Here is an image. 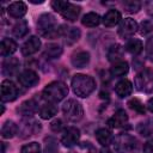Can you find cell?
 <instances>
[{"label": "cell", "mask_w": 153, "mask_h": 153, "mask_svg": "<svg viewBox=\"0 0 153 153\" xmlns=\"http://www.w3.org/2000/svg\"><path fill=\"white\" fill-rule=\"evenodd\" d=\"M26 10H27V7L23 1H14V2L10 4V6L7 7L8 14L13 18H22L26 13Z\"/></svg>", "instance_id": "19"}, {"label": "cell", "mask_w": 153, "mask_h": 153, "mask_svg": "<svg viewBox=\"0 0 153 153\" xmlns=\"http://www.w3.org/2000/svg\"><path fill=\"white\" fill-rule=\"evenodd\" d=\"M96 139H97V141L102 146L108 147L112 142L114 136H112V133H111L110 129H108V128H99L96 131Z\"/></svg>", "instance_id": "21"}, {"label": "cell", "mask_w": 153, "mask_h": 153, "mask_svg": "<svg viewBox=\"0 0 153 153\" xmlns=\"http://www.w3.org/2000/svg\"><path fill=\"white\" fill-rule=\"evenodd\" d=\"M19 90L11 80H4L1 82V99L2 102H13L18 97Z\"/></svg>", "instance_id": "8"}, {"label": "cell", "mask_w": 153, "mask_h": 153, "mask_svg": "<svg viewBox=\"0 0 153 153\" xmlns=\"http://www.w3.org/2000/svg\"><path fill=\"white\" fill-rule=\"evenodd\" d=\"M18 81L24 87H33L38 84L39 78L36 72L32 69H25L18 75Z\"/></svg>", "instance_id": "12"}, {"label": "cell", "mask_w": 153, "mask_h": 153, "mask_svg": "<svg viewBox=\"0 0 153 153\" xmlns=\"http://www.w3.org/2000/svg\"><path fill=\"white\" fill-rule=\"evenodd\" d=\"M22 153H41V146L38 142H30L22 147Z\"/></svg>", "instance_id": "37"}, {"label": "cell", "mask_w": 153, "mask_h": 153, "mask_svg": "<svg viewBox=\"0 0 153 153\" xmlns=\"http://www.w3.org/2000/svg\"><path fill=\"white\" fill-rule=\"evenodd\" d=\"M146 10H147V13L153 18V1L146 2Z\"/></svg>", "instance_id": "42"}, {"label": "cell", "mask_w": 153, "mask_h": 153, "mask_svg": "<svg viewBox=\"0 0 153 153\" xmlns=\"http://www.w3.org/2000/svg\"><path fill=\"white\" fill-rule=\"evenodd\" d=\"M51 7L60 13L65 19L74 22L76 20V18L80 14V6H76L75 4L68 2V1H60V0H55L51 1Z\"/></svg>", "instance_id": "4"}, {"label": "cell", "mask_w": 153, "mask_h": 153, "mask_svg": "<svg viewBox=\"0 0 153 153\" xmlns=\"http://www.w3.org/2000/svg\"><path fill=\"white\" fill-rule=\"evenodd\" d=\"M135 87L136 90L143 93L153 92V71L149 68L142 69L135 76Z\"/></svg>", "instance_id": "5"}, {"label": "cell", "mask_w": 153, "mask_h": 153, "mask_svg": "<svg viewBox=\"0 0 153 153\" xmlns=\"http://www.w3.org/2000/svg\"><path fill=\"white\" fill-rule=\"evenodd\" d=\"M146 56L149 61H153V36L146 42Z\"/></svg>", "instance_id": "39"}, {"label": "cell", "mask_w": 153, "mask_h": 153, "mask_svg": "<svg viewBox=\"0 0 153 153\" xmlns=\"http://www.w3.org/2000/svg\"><path fill=\"white\" fill-rule=\"evenodd\" d=\"M62 127H63V124H62V121H61L60 118L54 120V121L51 122V124H50V128H51L53 131H60V130L62 129Z\"/></svg>", "instance_id": "40"}, {"label": "cell", "mask_w": 153, "mask_h": 153, "mask_svg": "<svg viewBox=\"0 0 153 153\" xmlns=\"http://www.w3.org/2000/svg\"><path fill=\"white\" fill-rule=\"evenodd\" d=\"M123 8L126 12L128 13H136L139 12V10L141 8V2L137 0H127L122 4Z\"/></svg>", "instance_id": "34"}, {"label": "cell", "mask_w": 153, "mask_h": 153, "mask_svg": "<svg viewBox=\"0 0 153 153\" xmlns=\"http://www.w3.org/2000/svg\"><path fill=\"white\" fill-rule=\"evenodd\" d=\"M121 20V12L115 10V8H111L109 10L104 17H103V24L108 27H111V26H115L118 22Z\"/></svg>", "instance_id": "20"}, {"label": "cell", "mask_w": 153, "mask_h": 153, "mask_svg": "<svg viewBox=\"0 0 153 153\" xmlns=\"http://www.w3.org/2000/svg\"><path fill=\"white\" fill-rule=\"evenodd\" d=\"M68 94V86L62 81H53L42 91V97L49 103H59Z\"/></svg>", "instance_id": "3"}, {"label": "cell", "mask_w": 153, "mask_h": 153, "mask_svg": "<svg viewBox=\"0 0 153 153\" xmlns=\"http://www.w3.org/2000/svg\"><path fill=\"white\" fill-rule=\"evenodd\" d=\"M37 30L39 35L45 38H55L56 36H61V26L57 25L56 18L50 13L39 16L37 20Z\"/></svg>", "instance_id": "1"}, {"label": "cell", "mask_w": 153, "mask_h": 153, "mask_svg": "<svg viewBox=\"0 0 153 153\" xmlns=\"http://www.w3.org/2000/svg\"><path fill=\"white\" fill-rule=\"evenodd\" d=\"M128 122V115L124 110L120 109L117 110L109 120H108V124L111 128H121L123 126H126Z\"/></svg>", "instance_id": "15"}, {"label": "cell", "mask_w": 153, "mask_h": 153, "mask_svg": "<svg viewBox=\"0 0 153 153\" xmlns=\"http://www.w3.org/2000/svg\"><path fill=\"white\" fill-rule=\"evenodd\" d=\"M114 146L117 153H129L136 148V139L127 133H121L116 136Z\"/></svg>", "instance_id": "7"}, {"label": "cell", "mask_w": 153, "mask_h": 153, "mask_svg": "<svg viewBox=\"0 0 153 153\" xmlns=\"http://www.w3.org/2000/svg\"><path fill=\"white\" fill-rule=\"evenodd\" d=\"M72 88L76 96L86 98L96 90V81L90 75L75 74L72 78Z\"/></svg>", "instance_id": "2"}, {"label": "cell", "mask_w": 153, "mask_h": 153, "mask_svg": "<svg viewBox=\"0 0 153 153\" xmlns=\"http://www.w3.org/2000/svg\"><path fill=\"white\" fill-rule=\"evenodd\" d=\"M62 111H63L65 117L69 122H78L84 116V109H82L81 104L79 102H76L75 99H68L63 104Z\"/></svg>", "instance_id": "6"}, {"label": "cell", "mask_w": 153, "mask_h": 153, "mask_svg": "<svg viewBox=\"0 0 153 153\" xmlns=\"http://www.w3.org/2000/svg\"><path fill=\"white\" fill-rule=\"evenodd\" d=\"M72 153H96V148L90 142H82Z\"/></svg>", "instance_id": "36"}, {"label": "cell", "mask_w": 153, "mask_h": 153, "mask_svg": "<svg viewBox=\"0 0 153 153\" xmlns=\"http://www.w3.org/2000/svg\"><path fill=\"white\" fill-rule=\"evenodd\" d=\"M41 47V39L37 36H31L22 47V54L24 56H29L38 51Z\"/></svg>", "instance_id": "14"}, {"label": "cell", "mask_w": 153, "mask_h": 153, "mask_svg": "<svg viewBox=\"0 0 153 153\" xmlns=\"http://www.w3.org/2000/svg\"><path fill=\"white\" fill-rule=\"evenodd\" d=\"M100 153H111V151H110V149H109L108 147H104V148H102Z\"/></svg>", "instance_id": "44"}, {"label": "cell", "mask_w": 153, "mask_h": 153, "mask_svg": "<svg viewBox=\"0 0 153 153\" xmlns=\"http://www.w3.org/2000/svg\"><path fill=\"white\" fill-rule=\"evenodd\" d=\"M71 62L75 68H84L90 63V54L85 50L75 51L71 57Z\"/></svg>", "instance_id": "16"}, {"label": "cell", "mask_w": 153, "mask_h": 153, "mask_svg": "<svg viewBox=\"0 0 153 153\" xmlns=\"http://www.w3.org/2000/svg\"><path fill=\"white\" fill-rule=\"evenodd\" d=\"M115 92L120 98H126L131 94L133 92V84L128 79H123L117 82L115 87Z\"/></svg>", "instance_id": "18"}, {"label": "cell", "mask_w": 153, "mask_h": 153, "mask_svg": "<svg viewBox=\"0 0 153 153\" xmlns=\"http://www.w3.org/2000/svg\"><path fill=\"white\" fill-rule=\"evenodd\" d=\"M61 36L65 37V41L67 44H73L76 41H79L81 32L78 27H68V26L61 25Z\"/></svg>", "instance_id": "13"}, {"label": "cell", "mask_w": 153, "mask_h": 153, "mask_svg": "<svg viewBox=\"0 0 153 153\" xmlns=\"http://www.w3.org/2000/svg\"><path fill=\"white\" fill-rule=\"evenodd\" d=\"M41 130V124L35 120H23L19 127V134L22 137H29L37 134Z\"/></svg>", "instance_id": "10"}, {"label": "cell", "mask_w": 153, "mask_h": 153, "mask_svg": "<svg viewBox=\"0 0 153 153\" xmlns=\"http://www.w3.org/2000/svg\"><path fill=\"white\" fill-rule=\"evenodd\" d=\"M128 71H129V66H128V62L126 61L115 62L110 68V73L112 76H123L128 73Z\"/></svg>", "instance_id": "26"}, {"label": "cell", "mask_w": 153, "mask_h": 153, "mask_svg": "<svg viewBox=\"0 0 153 153\" xmlns=\"http://www.w3.org/2000/svg\"><path fill=\"white\" fill-rule=\"evenodd\" d=\"M27 31H29V26H27L26 20H19V22L13 26V29H12L13 35H14L16 37H18V38L24 37V36L27 33Z\"/></svg>", "instance_id": "31"}, {"label": "cell", "mask_w": 153, "mask_h": 153, "mask_svg": "<svg viewBox=\"0 0 153 153\" xmlns=\"http://www.w3.org/2000/svg\"><path fill=\"white\" fill-rule=\"evenodd\" d=\"M19 68V61L16 57L6 59L2 62V73L5 75H13Z\"/></svg>", "instance_id": "24"}, {"label": "cell", "mask_w": 153, "mask_h": 153, "mask_svg": "<svg viewBox=\"0 0 153 153\" xmlns=\"http://www.w3.org/2000/svg\"><path fill=\"white\" fill-rule=\"evenodd\" d=\"M136 129H137V131H139L141 135L148 136V135L153 134V122H151V121L141 122V123H139V126H137Z\"/></svg>", "instance_id": "35"}, {"label": "cell", "mask_w": 153, "mask_h": 153, "mask_svg": "<svg viewBox=\"0 0 153 153\" xmlns=\"http://www.w3.org/2000/svg\"><path fill=\"white\" fill-rule=\"evenodd\" d=\"M62 54V48L57 44H54V43H50V44H47L45 47V51H44V55L48 57V59H59Z\"/></svg>", "instance_id": "30"}, {"label": "cell", "mask_w": 153, "mask_h": 153, "mask_svg": "<svg viewBox=\"0 0 153 153\" xmlns=\"http://www.w3.org/2000/svg\"><path fill=\"white\" fill-rule=\"evenodd\" d=\"M137 23L131 18H124L118 26V35L122 38H130L137 31Z\"/></svg>", "instance_id": "9"}, {"label": "cell", "mask_w": 153, "mask_h": 153, "mask_svg": "<svg viewBox=\"0 0 153 153\" xmlns=\"http://www.w3.org/2000/svg\"><path fill=\"white\" fill-rule=\"evenodd\" d=\"M81 23L82 25L85 26H88V27H94L97 26L99 23H100V16L96 12H90V13H86L82 19H81Z\"/></svg>", "instance_id": "28"}, {"label": "cell", "mask_w": 153, "mask_h": 153, "mask_svg": "<svg viewBox=\"0 0 153 153\" xmlns=\"http://www.w3.org/2000/svg\"><path fill=\"white\" fill-rule=\"evenodd\" d=\"M44 153H60L56 139H54L51 136L45 137V140H44Z\"/></svg>", "instance_id": "32"}, {"label": "cell", "mask_w": 153, "mask_h": 153, "mask_svg": "<svg viewBox=\"0 0 153 153\" xmlns=\"http://www.w3.org/2000/svg\"><path fill=\"white\" fill-rule=\"evenodd\" d=\"M17 43L11 39V38H2L1 41V48H0V53H1V56L2 57H6V56H10L12 55L16 50H17Z\"/></svg>", "instance_id": "23"}, {"label": "cell", "mask_w": 153, "mask_h": 153, "mask_svg": "<svg viewBox=\"0 0 153 153\" xmlns=\"http://www.w3.org/2000/svg\"><path fill=\"white\" fill-rule=\"evenodd\" d=\"M128 106H129L131 110H134L135 112L140 114V115H145V114H146V108H145L143 103H142L140 99H137V98H131V99L128 102Z\"/></svg>", "instance_id": "33"}, {"label": "cell", "mask_w": 153, "mask_h": 153, "mask_svg": "<svg viewBox=\"0 0 153 153\" xmlns=\"http://www.w3.org/2000/svg\"><path fill=\"white\" fill-rule=\"evenodd\" d=\"M19 130V127L11 120L6 121L1 127V136L4 139H11L13 137Z\"/></svg>", "instance_id": "22"}, {"label": "cell", "mask_w": 153, "mask_h": 153, "mask_svg": "<svg viewBox=\"0 0 153 153\" xmlns=\"http://www.w3.org/2000/svg\"><path fill=\"white\" fill-rule=\"evenodd\" d=\"M38 109V103L35 100V99H29V100H25L23 102L18 108H17V111L22 115V116H32Z\"/></svg>", "instance_id": "17"}, {"label": "cell", "mask_w": 153, "mask_h": 153, "mask_svg": "<svg viewBox=\"0 0 153 153\" xmlns=\"http://www.w3.org/2000/svg\"><path fill=\"white\" fill-rule=\"evenodd\" d=\"M106 56H108V60L111 61V62H118V61H121V59L123 56V48H122V45H120V44H112L109 48Z\"/></svg>", "instance_id": "25"}, {"label": "cell", "mask_w": 153, "mask_h": 153, "mask_svg": "<svg viewBox=\"0 0 153 153\" xmlns=\"http://www.w3.org/2000/svg\"><path fill=\"white\" fill-rule=\"evenodd\" d=\"M143 153H153V139L147 141L143 146Z\"/></svg>", "instance_id": "41"}, {"label": "cell", "mask_w": 153, "mask_h": 153, "mask_svg": "<svg viewBox=\"0 0 153 153\" xmlns=\"http://www.w3.org/2000/svg\"><path fill=\"white\" fill-rule=\"evenodd\" d=\"M79 139H80V130L76 127H68L65 129L61 136V142L66 147H73L74 145L78 143Z\"/></svg>", "instance_id": "11"}, {"label": "cell", "mask_w": 153, "mask_h": 153, "mask_svg": "<svg viewBox=\"0 0 153 153\" xmlns=\"http://www.w3.org/2000/svg\"><path fill=\"white\" fill-rule=\"evenodd\" d=\"M31 2H33V4H37V1H31ZM43 1H38V4H42Z\"/></svg>", "instance_id": "46"}, {"label": "cell", "mask_w": 153, "mask_h": 153, "mask_svg": "<svg viewBox=\"0 0 153 153\" xmlns=\"http://www.w3.org/2000/svg\"><path fill=\"white\" fill-rule=\"evenodd\" d=\"M1 147H2L1 153H5V142H1Z\"/></svg>", "instance_id": "45"}, {"label": "cell", "mask_w": 153, "mask_h": 153, "mask_svg": "<svg viewBox=\"0 0 153 153\" xmlns=\"http://www.w3.org/2000/svg\"><path fill=\"white\" fill-rule=\"evenodd\" d=\"M147 108L151 112H153V98H149L148 102H147Z\"/></svg>", "instance_id": "43"}, {"label": "cell", "mask_w": 153, "mask_h": 153, "mask_svg": "<svg viewBox=\"0 0 153 153\" xmlns=\"http://www.w3.org/2000/svg\"><path fill=\"white\" fill-rule=\"evenodd\" d=\"M142 42L140 39H136V38H133L130 41L127 42L126 44V50L133 55H137L142 51Z\"/></svg>", "instance_id": "29"}, {"label": "cell", "mask_w": 153, "mask_h": 153, "mask_svg": "<svg viewBox=\"0 0 153 153\" xmlns=\"http://www.w3.org/2000/svg\"><path fill=\"white\" fill-rule=\"evenodd\" d=\"M139 31L142 36H146L151 32H153V23L151 20H143L141 22L140 24V27H139Z\"/></svg>", "instance_id": "38"}, {"label": "cell", "mask_w": 153, "mask_h": 153, "mask_svg": "<svg viewBox=\"0 0 153 153\" xmlns=\"http://www.w3.org/2000/svg\"><path fill=\"white\" fill-rule=\"evenodd\" d=\"M57 112V108L55 106V104L53 103H47V104H43L41 108H39V116L43 118V120H49L53 116H55Z\"/></svg>", "instance_id": "27"}]
</instances>
